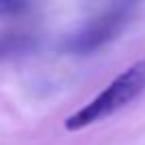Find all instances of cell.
I'll return each mask as SVG.
<instances>
[{
    "label": "cell",
    "instance_id": "6da1fadb",
    "mask_svg": "<svg viewBox=\"0 0 145 145\" xmlns=\"http://www.w3.org/2000/svg\"><path fill=\"white\" fill-rule=\"evenodd\" d=\"M143 92H145V58L132 62L103 92H98L90 103H86L72 115H68L64 126L71 132L83 130V128L92 126L96 122H103V120L111 118L113 113L122 111L135 98H139Z\"/></svg>",
    "mask_w": 145,
    "mask_h": 145
},
{
    "label": "cell",
    "instance_id": "7a4b0ae2",
    "mask_svg": "<svg viewBox=\"0 0 145 145\" xmlns=\"http://www.w3.org/2000/svg\"><path fill=\"white\" fill-rule=\"evenodd\" d=\"M132 9H135L132 5H115L111 9L103 11V13L94 15L66 39V43H64L66 51L83 56L100 49L109 41H113L128 26V22L132 17Z\"/></svg>",
    "mask_w": 145,
    "mask_h": 145
},
{
    "label": "cell",
    "instance_id": "3957f363",
    "mask_svg": "<svg viewBox=\"0 0 145 145\" xmlns=\"http://www.w3.org/2000/svg\"><path fill=\"white\" fill-rule=\"evenodd\" d=\"M32 47V36L22 32H2L0 34V60L17 56Z\"/></svg>",
    "mask_w": 145,
    "mask_h": 145
},
{
    "label": "cell",
    "instance_id": "277c9868",
    "mask_svg": "<svg viewBox=\"0 0 145 145\" xmlns=\"http://www.w3.org/2000/svg\"><path fill=\"white\" fill-rule=\"evenodd\" d=\"M28 5L24 2H13V0H0V17H13L17 13H24Z\"/></svg>",
    "mask_w": 145,
    "mask_h": 145
}]
</instances>
